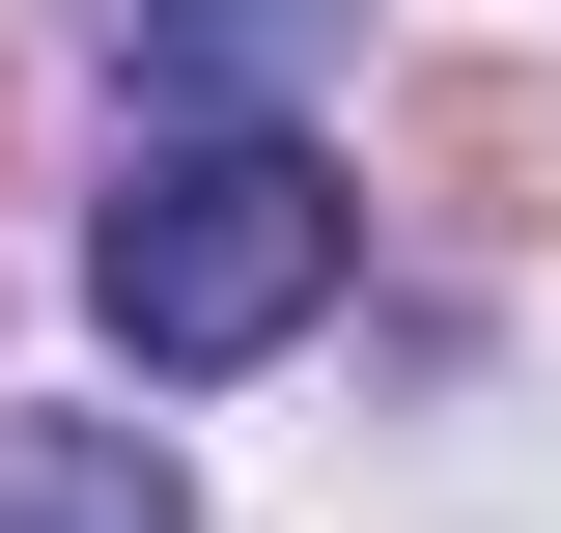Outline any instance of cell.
I'll use <instances>...</instances> for the list:
<instances>
[{
  "label": "cell",
  "instance_id": "3",
  "mask_svg": "<svg viewBox=\"0 0 561 533\" xmlns=\"http://www.w3.org/2000/svg\"><path fill=\"white\" fill-rule=\"evenodd\" d=\"M0 533H197V477L140 421H0Z\"/></svg>",
  "mask_w": 561,
  "mask_h": 533
},
{
  "label": "cell",
  "instance_id": "2",
  "mask_svg": "<svg viewBox=\"0 0 561 533\" xmlns=\"http://www.w3.org/2000/svg\"><path fill=\"white\" fill-rule=\"evenodd\" d=\"M337 29H365V0H113V57L169 84V113H280Z\"/></svg>",
  "mask_w": 561,
  "mask_h": 533
},
{
  "label": "cell",
  "instance_id": "1",
  "mask_svg": "<svg viewBox=\"0 0 561 533\" xmlns=\"http://www.w3.org/2000/svg\"><path fill=\"white\" fill-rule=\"evenodd\" d=\"M337 253H365V197L280 113H169L113 169V225H84V309H113L140 394H225V365H280V337L337 309Z\"/></svg>",
  "mask_w": 561,
  "mask_h": 533
}]
</instances>
